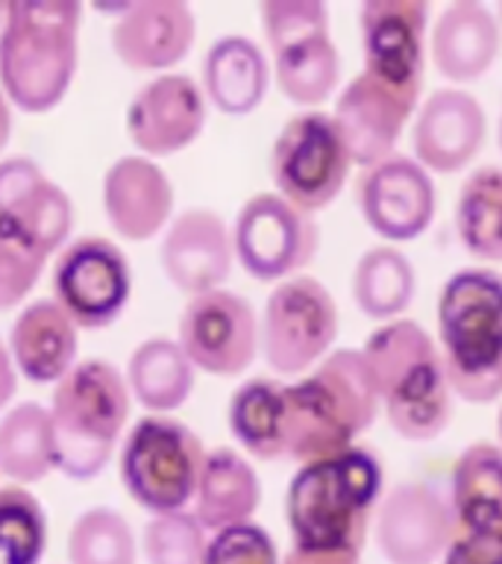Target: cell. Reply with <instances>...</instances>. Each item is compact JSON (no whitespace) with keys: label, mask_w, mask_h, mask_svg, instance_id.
<instances>
[{"label":"cell","mask_w":502,"mask_h":564,"mask_svg":"<svg viewBox=\"0 0 502 564\" xmlns=\"http://www.w3.org/2000/svg\"><path fill=\"white\" fill-rule=\"evenodd\" d=\"M500 150H502V118H500Z\"/></svg>","instance_id":"obj_44"},{"label":"cell","mask_w":502,"mask_h":564,"mask_svg":"<svg viewBox=\"0 0 502 564\" xmlns=\"http://www.w3.org/2000/svg\"><path fill=\"white\" fill-rule=\"evenodd\" d=\"M206 544V529L188 511L156 514L141 535L148 564H203Z\"/></svg>","instance_id":"obj_37"},{"label":"cell","mask_w":502,"mask_h":564,"mask_svg":"<svg viewBox=\"0 0 502 564\" xmlns=\"http://www.w3.org/2000/svg\"><path fill=\"white\" fill-rule=\"evenodd\" d=\"M259 18L282 95L297 106L326 104L341 83V53L329 39L326 3L264 0Z\"/></svg>","instance_id":"obj_7"},{"label":"cell","mask_w":502,"mask_h":564,"mask_svg":"<svg viewBox=\"0 0 502 564\" xmlns=\"http://www.w3.org/2000/svg\"><path fill=\"white\" fill-rule=\"evenodd\" d=\"M417 273L396 247H370L352 271V300L373 321H391L412 306Z\"/></svg>","instance_id":"obj_31"},{"label":"cell","mask_w":502,"mask_h":564,"mask_svg":"<svg viewBox=\"0 0 502 564\" xmlns=\"http://www.w3.org/2000/svg\"><path fill=\"white\" fill-rule=\"evenodd\" d=\"M417 104V95L385 86L364 70L352 77L335 104V121L350 148L352 165L373 167L382 159L394 156L396 141Z\"/></svg>","instance_id":"obj_18"},{"label":"cell","mask_w":502,"mask_h":564,"mask_svg":"<svg viewBox=\"0 0 502 564\" xmlns=\"http://www.w3.org/2000/svg\"><path fill=\"white\" fill-rule=\"evenodd\" d=\"M47 253L9 218H0V312H12L42 276Z\"/></svg>","instance_id":"obj_36"},{"label":"cell","mask_w":502,"mask_h":564,"mask_svg":"<svg viewBox=\"0 0 502 564\" xmlns=\"http://www.w3.org/2000/svg\"><path fill=\"white\" fill-rule=\"evenodd\" d=\"M356 203L376 236L388 241H414L429 229L438 194L432 174L417 159L394 153L361 171Z\"/></svg>","instance_id":"obj_16"},{"label":"cell","mask_w":502,"mask_h":564,"mask_svg":"<svg viewBox=\"0 0 502 564\" xmlns=\"http://www.w3.org/2000/svg\"><path fill=\"white\" fill-rule=\"evenodd\" d=\"M203 564H280V558L268 529L259 523H238L215 532L206 544Z\"/></svg>","instance_id":"obj_38"},{"label":"cell","mask_w":502,"mask_h":564,"mask_svg":"<svg viewBox=\"0 0 502 564\" xmlns=\"http://www.w3.org/2000/svg\"><path fill=\"white\" fill-rule=\"evenodd\" d=\"M456 232L470 256L502 262V167H476L456 200Z\"/></svg>","instance_id":"obj_32"},{"label":"cell","mask_w":502,"mask_h":564,"mask_svg":"<svg viewBox=\"0 0 502 564\" xmlns=\"http://www.w3.org/2000/svg\"><path fill=\"white\" fill-rule=\"evenodd\" d=\"M361 356L396 435L432 441L447 430L452 417V391L438 344L417 321L403 317L379 326Z\"/></svg>","instance_id":"obj_4"},{"label":"cell","mask_w":502,"mask_h":564,"mask_svg":"<svg viewBox=\"0 0 502 564\" xmlns=\"http://www.w3.org/2000/svg\"><path fill=\"white\" fill-rule=\"evenodd\" d=\"M282 564H361L359 550H306L294 546Z\"/></svg>","instance_id":"obj_41"},{"label":"cell","mask_w":502,"mask_h":564,"mask_svg":"<svg viewBox=\"0 0 502 564\" xmlns=\"http://www.w3.org/2000/svg\"><path fill=\"white\" fill-rule=\"evenodd\" d=\"M444 564H502V523L493 529L458 532Z\"/></svg>","instance_id":"obj_39"},{"label":"cell","mask_w":502,"mask_h":564,"mask_svg":"<svg viewBox=\"0 0 502 564\" xmlns=\"http://www.w3.org/2000/svg\"><path fill=\"white\" fill-rule=\"evenodd\" d=\"M352 156L335 115L308 109L285 121L271 150V176L280 197L317 212L343 192Z\"/></svg>","instance_id":"obj_9"},{"label":"cell","mask_w":502,"mask_h":564,"mask_svg":"<svg viewBox=\"0 0 502 564\" xmlns=\"http://www.w3.org/2000/svg\"><path fill=\"white\" fill-rule=\"evenodd\" d=\"M438 341L449 391L488 405L502 397V276L488 268L452 273L438 297Z\"/></svg>","instance_id":"obj_5"},{"label":"cell","mask_w":502,"mask_h":564,"mask_svg":"<svg viewBox=\"0 0 502 564\" xmlns=\"http://www.w3.org/2000/svg\"><path fill=\"white\" fill-rule=\"evenodd\" d=\"M79 15L74 0H12L0 39V88L21 112H51L65 100L79 62Z\"/></svg>","instance_id":"obj_3"},{"label":"cell","mask_w":502,"mask_h":564,"mask_svg":"<svg viewBox=\"0 0 502 564\" xmlns=\"http://www.w3.org/2000/svg\"><path fill=\"white\" fill-rule=\"evenodd\" d=\"M268 86V56L247 35H220L203 59V95L223 115L241 118L259 109Z\"/></svg>","instance_id":"obj_25"},{"label":"cell","mask_w":502,"mask_h":564,"mask_svg":"<svg viewBox=\"0 0 502 564\" xmlns=\"http://www.w3.org/2000/svg\"><path fill=\"white\" fill-rule=\"evenodd\" d=\"M458 535L452 502L426 482H400L376 509L379 553L391 564H435Z\"/></svg>","instance_id":"obj_15"},{"label":"cell","mask_w":502,"mask_h":564,"mask_svg":"<svg viewBox=\"0 0 502 564\" xmlns=\"http://www.w3.org/2000/svg\"><path fill=\"white\" fill-rule=\"evenodd\" d=\"M500 441H502V412H500Z\"/></svg>","instance_id":"obj_45"},{"label":"cell","mask_w":502,"mask_h":564,"mask_svg":"<svg viewBox=\"0 0 502 564\" xmlns=\"http://www.w3.org/2000/svg\"><path fill=\"white\" fill-rule=\"evenodd\" d=\"M103 212L114 236L150 241L171 224L174 185L148 156H121L103 176Z\"/></svg>","instance_id":"obj_22"},{"label":"cell","mask_w":502,"mask_h":564,"mask_svg":"<svg viewBox=\"0 0 502 564\" xmlns=\"http://www.w3.org/2000/svg\"><path fill=\"white\" fill-rule=\"evenodd\" d=\"M0 218H9L12 224H18L26 236L33 238L35 245L42 247L44 253L53 256L65 241H68L77 215H74V200H70L68 194L44 176L33 192H26L24 197H21L7 215H0Z\"/></svg>","instance_id":"obj_35"},{"label":"cell","mask_w":502,"mask_h":564,"mask_svg":"<svg viewBox=\"0 0 502 564\" xmlns=\"http://www.w3.org/2000/svg\"><path fill=\"white\" fill-rule=\"evenodd\" d=\"M176 341L197 370L241 377L259 352V317L250 300L236 291H206L183 308Z\"/></svg>","instance_id":"obj_13"},{"label":"cell","mask_w":502,"mask_h":564,"mask_svg":"<svg viewBox=\"0 0 502 564\" xmlns=\"http://www.w3.org/2000/svg\"><path fill=\"white\" fill-rule=\"evenodd\" d=\"M114 12L109 42L130 70H167L192 53L197 21L183 0H139Z\"/></svg>","instance_id":"obj_19"},{"label":"cell","mask_w":502,"mask_h":564,"mask_svg":"<svg viewBox=\"0 0 502 564\" xmlns=\"http://www.w3.org/2000/svg\"><path fill=\"white\" fill-rule=\"evenodd\" d=\"M9 132H12V112H9V100L0 88V150L7 148Z\"/></svg>","instance_id":"obj_43"},{"label":"cell","mask_w":502,"mask_h":564,"mask_svg":"<svg viewBox=\"0 0 502 564\" xmlns=\"http://www.w3.org/2000/svg\"><path fill=\"white\" fill-rule=\"evenodd\" d=\"M206 127V95L185 74H159L132 95L127 132L144 156H174Z\"/></svg>","instance_id":"obj_17"},{"label":"cell","mask_w":502,"mask_h":564,"mask_svg":"<svg viewBox=\"0 0 502 564\" xmlns=\"http://www.w3.org/2000/svg\"><path fill=\"white\" fill-rule=\"evenodd\" d=\"M44 180V171L30 156H9L0 162V215H7L26 192Z\"/></svg>","instance_id":"obj_40"},{"label":"cell","mask_w":502,"mask_h":564,"mask_svg":"<svg viewBox=\"0 0 502 564\" xmlns=\"http://www.w3.org/2000/svg\"><path fill=\"white\" fill-rule=\"evenodd\" d=\"M51 470H56L51 409L18 403L0 417V474L18 485H33Z\"/></svg>","instance_id":"obj_30"},{"label":"cell","mask_w":502,"mask_h":564,"mask_svg":"<svg viewBox=\"0 0 502 564\" xmlns=\"http://www.w3.org/2000/svg\"><path fill=\"white\" fill-rule=\"evenodd\" d=\"M232 250L253 280H291L320 250V227L280 194H253L236 215Z\"/></svg>","instance_id":"obj_11"},{"label":"cell","mask_w":502,"mask_h":564,"mask_svg":"<svg viewBox=\"0 0 502 564\" xmlns=\"http://www.w3.org/2000/svg\"><path fill=\"white\" fill-rule=\"evenodd\" d=\"M500 21H502V3H500Z\"/></svg>","instance_id":"obj_46"},{"label":"cell","mask_w":502,"mask_h":564,"mask_svg":"<svg viewBox=\"0 0 502 564\" xmlns=\"http://www.w3.org/2000/svg\"><path fill=\"white\" fill-rule=\"evenodd\" d=\"M206 449L183 421L148 414L121 447V482L132 502L156 514L185 511L200 482Z\"/></svg>","instance_id":"obj_8"},{"label":"cell","mask_w":502,"mask_h":564,"mask_svg":"<svg viewBox=\"0 0 502 564\" xmlns=\"http://www.w3.org/2000/svg\"><path fill=\"white\" fill-rule=\"evenodd\" d=\"M79 326L56 300H35L21 308L9 329V352L15 370L35 386H51L68 377L77 365Z\"/></svg>","instance_id":"obj_23"},{"label":"cell","mask_w":502,"mask_h":564,"mask_svg":"<svg viewBox=\"0 0 502 564\" xmlns=\"http://www.w3.org/2000/svg\"><path fill=\"white\" fill-rule=\"evenodd\" d=\"M338 306L315 276H291L268 294L259 321V352L280 377H299L332 352Z\"/></svg>","instance_id":"obj_10"},{"label":"cell","mask_w":502,"mask_h":564,"mask_svg":"<svg viewBox=\"0 0 502 564\" xmlns=\"http://www.w3.org/2000/svg\"><path fill=\"white\" fill-rule=\"evenodd\" d=\"M197 368L185 356L179 341L148 338L141 341L127 365V386L148 412L167 414L188 403Z\"/></svg>","instance_id":"obj_27"},{"label":"cell","mask_w":502,"mask_h":564,"mask_svg":"<svg viewBox=\"0 0 502 564\" xmlns=\"http://www.w3.org/2000/svg\"><path fill=\"white\" fill-rule=\"evenodd\" d=\"M232 232L227 220L211 209L179 212L165 229L159 262L167 282L183 294H206L220 289L232 271Z\"/></svg>","instance_id":"obj_20"},{"label":"cell","mask_w":502,"mask_h":564,"mask_svg":"<svg viewBox=\"0 0 502 564\" xmlns=\"http://www.w3.org/2000/svg\"><path fill=\"white\" fill-rule=\"evenodd\" d=\"M484 139L482 104L461 88H435L414 121V159L432 174H456L479 156Z\"/></svg>","instance_id":"obj_21"},{"label":"cell","mask_w":502,"mask_h":564,"mask_svg":"<svg viewBox=\"0 0 502 564\" xmlns=\"http://www.w3.org/2000/svg\"><path fill=\"white\" fill-rule=\"evenodd\" d=\"M500 42V21L491 9L476 0H456L435 21L432 62L449 83H473L491 70Z\"/></svg>","instance_id":"obj_24"},{"label":"cell","mask_w":502,"mask_h":564,"mask_svg":"<svg viewBox=\"0 0 502 564\" xmlns=\"http://www.w3.org/2000/svg\"><path fill=\"white\" fill-rule=\"evenodd\" d=\"M47 550V514L24 485L0 488V558L3 564H39Z\"/></svg>","instance_id":"obj_34"},{"label":"cell","mask_w":502,"mask_h":564,"mask_svg":"<svg viewBox=\"0 0 502 564\" xmlns=\"http://www.w3.org/2000/svg\"><path fill=\"white\" fill-rule=\"evenodd\" d=\"M379 405L361 350H332L308 377L285 386V462L308 465L350 449L373 426Z\"/></svg>","instance_id":"obj_1"},{"label":"cell","mask_w":502,"mask_h":564,"mask_svg":"<svg viewBox=\"0 0 502 564\" xmlns=\"http://www.w3.org/2000/svg\"><path fill=\"white\" fill-rule=\"evenodd\" d=\"M132 294L127 256L103 236L70 241L53 264V300L83 329H106L123 315Z\"/></svg>","instance_id":"obj_12"},{"label":"cell","mask_w":502,"mask_h":564,"mask_svg":"<svg viewBox=\"0 0 502 564\" xmlns=\"http://www.w3.org/2000/svg\"><path fill=\"white\" fill-rule=\"evenodd\" d=\"M229 430L262 462H285V382L271 377L247 379L229 400Z\"/></svg>","instance_id":"obj_28"},{"label":"cell","mask_w":502,"mask_h":564,"mask_svg":"<svg viewBox=\"0 0 502 564\" xmlns=\"http://www.w3.org/2000/svg\"><path fill=\"white\" fill-rule=\"evenodd\" d=\"M382 494V465L364 447L299 465L285 494L294 546L359 550Z\"/></svg>","instance_id":"obj_2"},{"label":"cell","mask_w":502,"mask_h":564,"mask_svg":"<svg viewBox=\"0 0 502 564\" xmlns=\"http://www.w3.org/2000/svg\"><path fill=\"white\" fill-rule=\"evenodd\" d=\"M18 391V370L15 361H12V352L0 338V409H7L9 400L15 397Z\"/></svg>","instance_id":"obj_42"},{"label":"cell","mask_w":502,"mask_h":564,"mask_svg":"<svg viewBox=\"0 0 502 564\" xmlns=\"http://www.w3.org/2000/svg\"><path fill=\"white\" fill-rule=\"evenodd\" d=\"M262 500V485L253 465L241 453L229 447H218L206 453L197 494H194V518L203 529H220L250 523Z\"/></svg>","instance_id":"obj_26"},{"label":"cell","mask_w":502,"mask_h":564,"mask_svg":"<svg viewBox=\"0 0 502 564\" xmlns=\"http://www.w3.org/2000/svg\"><path fill=\"white\" fill-rule=\"evenodd\" d=\"M65 553L68 564H135L139 544L121 511L95 506L74 520Z\"/></svg>","instance_id":"obj_33"},{"label":"cell","mask_w":502,"mask_h":564,"mask_svg":"<svg viewBox=\"0 0 502 564\" xmlns=\"http://www.w3.org/2000/svg\"><path fill=\"white\" fill-rule=\"evenodd\" d=\"M130 403L127 377L114 365L103 359L77 361L53 391L56 470L77 482L100 476L130 421Z\"/></svg>","instance_id":"obj_6"},{"label":"cell","mask_w":502,"mask_h":564,"mask_svg":"<svg viewBox=\"0 0 502 564\" xmlns=\"http://www.w3.org/2000/svg\"><path fill=\"white\" fill-rule=\"evenodd\" d=\"M458 529H493L502 523V447L476 441L452 467V494Z\"/></svg>","instance_id":"obj_29"},{"label":"cell","mask_w":502,"mask_h":564,"mask_svg":"<svg viewBox=\"0 0 502 564\" xmlns=\"http://www.w3.org/2000/svg\"><path fill=\"white\" fill-rule=\"evenodd\" d=\"M429 7L423 0H364L359 9L364 74L423 95Z\"/></svg>","instance_id":"obj_14"}]
</instances>
